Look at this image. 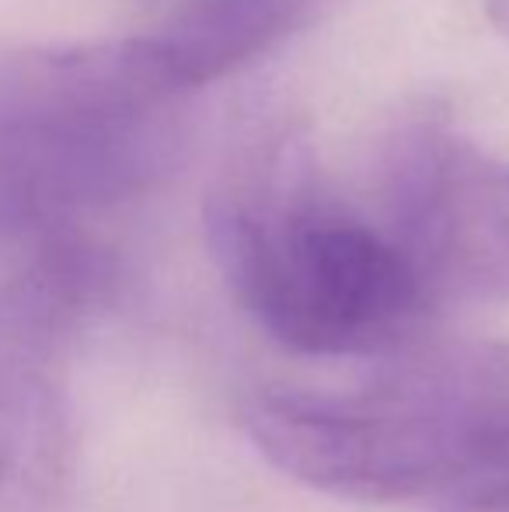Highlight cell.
<instances>
[{
  "label": "cell",
  "instance_id": "7a4b0ae2",
  "mask_svg": "<svg viewBox=\"0 0 509 512\" xmlns=\"http://www.w3.org/2000/svg\"><path fill=\"white\" fill-rule=\"evenodd\" d=\"M241 307L300 356H384L429 310L401 244L311 185L297 157L231 171L203 209Z\"/></svg>",
  "mask_w": 509,
  "mask_h": 512
},
{
  "label": "cell",
  "instance_id": "277c9868",
  "mask_svg": "<svg viewBox=\"0 0 509 512\" xmlns=\"http://www.w3.org/2000/svg\"><path fill=\"white\" fill-rule=\"evenodd\" d=\"M56 352L0 335V512H60L74 478Z\"/></svg>",
  "mask_w": 509,
  "mask_h": 512
},
{
  "label": "cell",
  "instance_id": "5b68a950",
  "mask_svg": "<svg viewBox=\"0 0 509 512\" xmlns=\"http://www.w3.org/2000/svg\"><path fill=\"white\" fill-rule=\"evenodd\" d=\"M304 0H192L154 49L178 91L231 74L286 32Z\"/></svg>",
  "mask_w": 509,
  "mask_h": 512
},
{
  "label": "cell",
  "instance_id": "6da1fadb",
  "mask_svg": "<svg viewBox=\"0 0 509 512\" xmlns=\"http://www.w3.org/2000/svg\"><path fill=\"white\" fill-rule=\"evenodd\" d=\"M353 387H265L245 429L314 492L429 512H509V345L412 342Z\"/></svg>",
  "mask_w": 509,
  "mask_h": 512
},
{
  "label": "cell",
  "instance_id": "8992f818",
  "mask_svg": "<svg viewBox=\"0 0 509 512\" xmlns=\"http://www.w3.org/2000/svg\"><path fill=\"white\" fill-rule=\"evenodd\" d=\"M485 14L503 35H509V0H485Z\"/></svg>",
  "mask_w": 509,
  "mask_h": 512
},
{
  "label": "cell",
  "instance_id": "3957f363",
  "mask_svg": "<svg viewBox=\"0 0 509 512\" xmlns=\"http://www.w3.org/2000/svg\"><path fill=\"white\" fill-rule=\"evenodd\" d=\"M391 234L429 304L509 297V164L419 140L398 168Z\"/></svg>",
  "mask_w": 509,
  "mask_h": 512
}]
</instances>
